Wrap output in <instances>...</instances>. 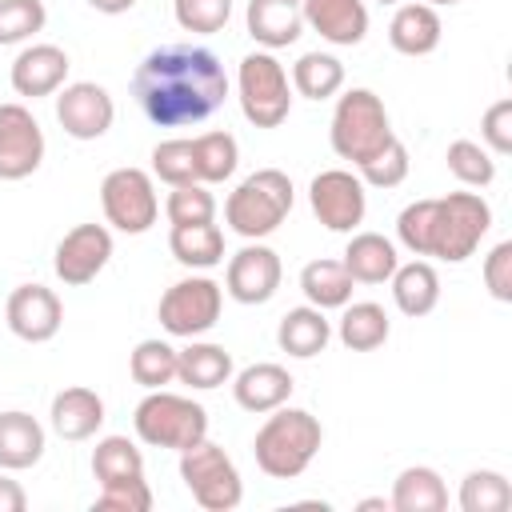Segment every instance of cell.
Masks as SVG:
<instances>
[{
    "instance_id": "11",
    "label": "cell",
    "mask_w": 512,
    "mask_h": 512,
    "mask_svg": "<svg viewBox=\"0 0 512 512\" xmlns=\"http://www.w3.org/2000/svg\"><path fill=\"white\" fill-rule=\"evenodd\" d=\"M368 184L348 168H324L308 184V204L328 232H356L368 212Z\"/></svg>"
},
{
    "instance_id": "25",
    "label": "cell",
    "mask_w": 512,
    "mask_h": 512,
    "mask_svg": "<svg viewBox=\"0 0 512 512\" xmlns=\"http://www.w3.org/2000/svg\"><path fill=\"white\" fill-rule=\"evenodd\" d=\"M176 380L196 392H212L232 380V352L212 340H192L176 352Z\"/></svg>"
},
{
    "instance_id": "31",
    "label": "cell",
    "mask_w": 512,
    "mask_h": 512,
    "mask_svg": "<svg viewBox=\"0 0 512 512\" xmlns=\"http://www.w3.org/2000/svg\"><path fill=\"white\" fill-rule=\"evenodd\" d=\"M392 324H388V312L376 304V300H356V304H344V316L336 324V336L348 352H376L384 340H388Z\"/></svg>"
},
{
    "instance_id": "1",
    "label": "cell",
    "mask_w": 512,
    "mask_h": 512,
    "mask_svg": "<svg viewBox=\"0 0 512 512\" xmlns=\"http://www.w3.org/2000/svg\"><path fill=\"white\" fill-rule=\"evenodd\" d=\"M132 92L156 128H188L224 108L228 76L216 52L200 44H160L140 60Z\"/></svg>"
},
{
    "instance_id": "34",
    "label": "cell",
    "mask_w": 512,
    "mask_h": 512,
    "mask_svg": "<svg viewBox=\"0 0 512 512\" xmlns=\"http://www.w3.org/2000/svg\"><path fill=\"white\" fill-rule=\"evenodd\" d=\"M176 352L180 348H172L168 340H140L136 348H132V356H128V372H132V380L140 384V388H164V384H172L176 380Z\"/></svg>"
},
{
    "instance_id": "38",
    "label": "cell",
    "mask_w": 512,
    "mask_h": 512,
    "mask_svg": "<svg viewBox=\"0 0 512 512\" xmlns=\"http://www.w3.org/2000/svg\"><path fill=\"white\" fill-rule=\"evenodd\" d=\"M408 164H412V160H408L404 140L392 136L376 156H368L364 164H356V176H360L364 184H372V188H396V184H404Z\"/></svg>"
},
{
    "instance_id": "46",
    "label": "cell",
    "mask_w": 512,
    "mask_h": 512,
    "mask_svg": "<svg viewBox=\"0 0 512 512\" xmlns=\"http://www.w3.org/2000/svg\"><path fill=\"white\" fill-rule=\"evenodd\" d=\"M24 508H28V496H24L20 480L4 476V468H0V512H24Z\"/></svg>"
},
{
    "instance_id": "14",
    "label": "cell",
    "mask_w": 512,
    "mask_h": 512,
    "mask_svg": "<svg viewBox=\"0 0 512 512\" xmlns=\"http://www.w3.org/2000/svg\"><path fill=\"white\" fill-rule=\"evenodd\" d=\"M56 120L72 140H100L116 120V104L104 84L76 80L56 92Z\"/></svg>"
},
{
    "instance_id": "7",
    "label": "cell",
    "mask_w": 512,
    "mask_h": 512,
    "mask_svg": "<svg viewBox=\"0 0 512 512\" xmlns=\"http://www.w3.org/2000/svg\"><path fill=\"white\" fill-rule=\"evenodd\" d=\"M236 100L248 124L256 128H280L292 112V80L284 72V64L260 48L248 52L236 68Z\"/></svg>"
},
{
    "instance_id": "26",
    "label": "cell",
    "mask_w": 512,
    "mask_h": 512,
    "mask_svg": "<svg viewBox=\"0 0 512 512\" xmlns=\"http://www.w3.org/2000/svg\"><path fill=\"white\" fill-rule=\"evenodd\" d=\"M340 264L348 268V276H352L356 284H384V280L396 272L400 256H396V244H392L388 236H380V232H356V236L348 240Z\"/></svg>"
},
{
    "instance_id": "4",
    "label": "cell",
    "mask_w": 512,
    "mask_h": 512,
    "mask_svg": "<svg viewBox=\"0 0 512 512\" xmlns=\"http://www.w3.org/2000/svg\"><path fill=\"white\" fill-rule=\"evenodd\" d=\"M292 200H296V188H292L288 172H280V168H256L252 176H244L228 192L224 220H228V228L236 236L264 240V236H272L288 220Z\"/></svg>"
},
{
    "instance_id": "19",
    "label": "cell",
    "mask_w": 512,
    "mask_h": 512,
    "mask_svg": "<svg viewBox=\"0 0 512 512\" xmlns=\"http://www.w3.org/2000/svg\"><path fill=\"white\" fill-rule=\"evenodd\" d=\"M296 380L284 364H272V360H260V364H248L232 376V396L244 412H272L280 404H288Z\"/></svg>"
},
{
    "instance_id": "21",
    "label": "cell",
    "mask_w": 512,
    "mask_h": 512,
    "mask_svg": "<svg viewBox=\"0 0 512 512\" xmlns=\"http://www.w3.org/2000/svg\"><path fill=\"white\" fill-rule=\"evenodd\" d=\"M248 36L276 52V48H288L304 36V12H300V0H248Z\"/></svg>"
},
{
    "instance_id": "44",
    "label": "cell",
    "mask_w": 512,
    "mask_h": 512,
    "mask_svg": "<svg viewBox=\"0 0 512 512\" xmlns=\"http://www.w3.org/2000/svg\"><path fill=\"white\" fill-rule=\"evenodd\" d=\"M480 140L492 156H508L512 152V100H496L484 108L480 116Z\"/></svg>"
},
{
    "instance_id": "6",
    "label": "cell",
    "mask_w": 512,
    "mask_h": 512,
    "mask_svg": "<svg viewBox=\"0 0 512 512\" xmlns=\"http://www.w3.org/2000/svg\"><path fill=\"white\" fill-rule=\"evenodd\" d=\"M132 428L148 448H172L184 452L192 444H200L208 436V412L204 404H196L192 396H176L164 388H152L136 412H132Z\"/></svg>"
},
{
    "instance_id": "23",
    "label": "cell",
    "mask_w": 512,
    "mask_h": 512,
    "mask_svg": "<svg viewBox=\"0 0 512 512\" xmlns=\"http://www.w3.org/2000/svg\"><path fill=\"white\" fill-rule=\"evenodd\" d=\"M40 456H44V424L20 408L0 412V468L24 472L40 464Z\"/></svg>"
},
{
    "instance_id": "10",
    "label": "cell",
    "mask_w": 512,
    "mask_h": 512,
    "mask_svg": "<svg viewBox=\"0 0 512 512\" xmlns=\"http://www.w3.org/2000/svg\"><path fill=\"white\" fill-rule=\"evenodd\" d=\"M220 308H224V288L212 280V276H184L176 280L164 296H160V328L168 336H184V340H196L204 336L208 328H216L220 320Z\"/></svg>"
},
{
    "instance_id": "3",
    "label": "cell",
    "mask_w": 512,
    "mask_h": 512,
    "mask_svg": "<svg viewBox=\"0 0 512 512\" xmlns=\"http://www.w3.org/2000/svg\"><path fill=\"white\" fill-rule=\"evenodd\" d=\"M324 444V428L312 412L304 408H272L268 420L260 424L256 440H252V456H256V468L272 480H296L320 452Z\"/></svg>"
},
{
    "instance_id": "35",
    "label": "cell",
    "mask_w": 512,
    "mask_h": 512,
    "mask_svg": "<svg viewBox=\"0 0 512 512\" xmlns=\"http://www.w3.org/2000/svg\"><path fill=\"white\" fill-rule=\"evenodd\" d=\"M92 476L100 484H112L124 476H144V452L128 436H100L92 448Z\"/></svg>"
},
{
    "instance_id": "22",
    "label": "cell",
    "mask_w": 512,
    "mask_h": 512,
    "mask_svg": "<svg viewBox=\"0 0 512 512\" xmlns=\"http://www.w3.org/2000/svg\"><path fill=\"white\" fill-rule=\"evenodd\" d=\"M444 36V24H440V12L424 0H412V4H400L388 20V44L400 52V56H428L436 52Z\"/></svg>"
},
{
    "instance_id": "27",
    "label": "cell",
    "mask_w": 512,
    "mask_h": 512,
    "mask_svg": "<svg viewBox=\"0 0 512 512\" xmlns=\"http://www.w3.org/2000/svg\"><path fill=\"white\" fill-rule=\"evenodd\" d=\"M392 284V300L404 316H428L436 304H440V276L428 260H408V264H396V272L388 276Z\"/></svg>"
},
{
    "instance_id": "32",
    "label": "cell",
    "mask_w": 512,
    "mask_h": 512,
    "mask_svg": "<svg viewBox=\"0 0 512 512\" xmlns=\"http://www.w3.org/2000/svg\"><path fill=\"white\" fill-rule=\"evenodd\" d=\"M292 88L304 100H332L344 88V64L332 52H304L292 64Z\"/></svg>"
},
{
    "instance_id": "47",
    "label": "cell",
    "mask_w": 512,
    "mask_h": 512,
    "mask_svg": "<svg viewBox=\"0 0 512 512\" xmlns=\"http://www.w3.org/2000/svg\"><path fill=\"white\" fill-rule=\"evenodd\" d=\"M96 12H104V16H120V12H128L136 0H88Z\"/></svg>"
},
{
    "instance_id": "15",
    "label": "cell",
    "mask_w": 512,
    "mask_h": 512,
    "mask_svg": "<svg viewBox=\"0 0 512 512\" xmlns=\"http://www.w3.org/2000/svg\"><path fill=\"white\" fill-rule=\"evenodd\" d=\"M108 260H112V232L104 224H76L56 244L52 268L68 288H80V284H92Z\"/></svg>"
},
{
    "instance_id": "8",
    "label": "cell",
    "mask_w": 512,
    "mask_h": 512,
    "mask_svg": "<svg viewBox=\"0 0 512 512\" xmlns=\"http://www.w3.org/2000/svg\"><path fill=\"white\" fill-rule=\"evenodd\" d=\"M180 480L204 512H232L244 500V480L236 460L208 436L180 452Z\"/></svg>"
},
{
    "instance_id": "30",
    "label": "cell",
    "mask_w": 512,
    "mask_h": 512,
    "mask_svg": "<svg viewBox=\"0 0 512 512\" xmlns=\"http://www.w3.org/2000/svg\"><path fill=\"white\" fill-rule=\"evenodd\" d=\"M352 276L340 260H308L300 268V292L312 308L328 312V308H344L352 300Z\"/></svg>"
},
{
    "instance_id": "49",
    "label": "cell",
    "mask_w": 512,
    "mask_h": 512,
    "mask_svg": "<svg viewBox=\"0 0 512 512\" xmlns=\"http://www.w3.org/2000/svg\"><path fill=\"white\" fill-rule=\"evenodd\" d=\"M424 4H432V8H448V4H460V0H424Z\"/></svg>"
},
{
    "instance_id": "13",
    "label": "cell",
    "mask_w": 512,
    "mask_h": 512,
    "mask_svg": "<svg viewBox=\"0 0 512 512\" xmlns=\"http://www.w3.org/2000/svg\"><path fill=\"white\" fill-rule=\"evenodd\" d=\"M40 160H44L40 120L16 100L0 104V180H24L40 168Z\"/></svg>"
},
{
    "instance_id": "2",
    "label": "cell",
    "mask_w": 512,
    "mask_h": 512,
    "mask_svg": "<svg viewBox=\"0 0 512 512\" xmlns=\"http://www.w3.org/2000/svg\"><path fill=\"white\" fill-rule=\"evenodd\" d=\"M492 228V208L480 192H448L440 200H412L396 216V240L412 256L464 264Z\"/></svg>"
},
{
    "instance_id": "17",
    "label": "cell",
    "mask_w": 512,
    "mask_h": 512,
    "mask_svg": "<svg viewBox=\"0 0 512 512\" xmlns=\"http://www.w3.org/2000/svg\"><path fill=\"white\" fill-rule=\"evenodd\" d=\"M68 68H72V64H68V52H64V48H56V44H28V48H20V56L12 60L8 80H12V92H16V96L36 100V96L60 92L64 80H68Z\"/></svg>"
},
{
    "instance_id": "41",
    "label": "cell",
    "mask_w": 512,
    "mask_h": 512,
    "mask_svg": "<svg viewBox=\"0 0 512 512\" xmlns=\"http://www.w3.org/2000/svg\"><path fill=\"white\" fill-rule=\"evenodd\" d=\"M48 12L40 0H0V48L24 44L44 28Z\"/></svg>"
},
{
    "instance_id": "20",
    "label": "cell",
    "mask_w": 512,
    "mask_h": 512,
    "mask_svg": "<svg viewBox=\"0 0 512 512\" xmlns=\"http://www.w3.org/2000/svg\"><path fill=\"white\" fill-rule=\"evenodd\" d=\"M48 420H52V432L60 440H88L100 432L104 424V400L100 392L84 388V384H72V388H60L52 396V408H48Z\"/></svg>"
},
{
    "instance_id": "42",
    "label": "cell",
    "mask_w": 512,
    "mask_h": 512,
    "mask_svg": "<svg viewBox=\"0 0 512 512\" xmlns=\"http://www.w3.org/2000/svg\"><path fill=\"white\" fill-rule=\"evenodd\" d=\"M92 512H152V488L144 476H124V480L100 484Z\"/></svg>"
},
{
    "instance_id": "45",
    "label": "cell",
    "mask_w": 512,
    "mask_h": 512,
    "mask_svg": "<svg viewBox=\"0 0 512 512\" xmlns=\"http://www.w3.org/2000/svg\"><path fill=\"white\" fill-rule=\"evenodd\" d=\"M484 288H488L492 300H500V304L512 300V240H500V244L484 256Z\"/></svg>"
},
{
    "instance_id": "43",
    "label": "cell",
    "mask_w": 512,
    "mask_h": 512,
    "mask_svg": "<svg viewBox=\"0 0 512 512\" xmlns=\"http://www.w3.org/2000/svg\"><path fill=\"white\" fill-rule=\"evenodd\" d=\"M172 12H176V24L184 32L212 36V32H220L228 24L232 0H172Z\"/></svg>"
},
{
    "instance_id": "36",
    "label": "cell",
    "mask_w": 512,
    "mask_h": 512,
    "mask_svg": "<svg viewBox=\"0 0 512 512\" xmlns=\"http://www.w3.org/2000/svg\"><path fill=\"white\" fill-rule=\"evenodd\" d=\"M512 504V484L496 468H476L460 480V508L464 512H504Z\"/></svg>"
},
{
    "instance_id": "28",
    "label": "cell",
    "mask_w": 512,
    "mask_h": 512,
    "mask_svg": "<svg viewBox=\"0 0 512 512\" xmlns=\"http://www.w3.org/2000/svg\"><path fill=\"white\" fill-rule=\"evenodd\" d=\"M388 504H392V512H444L448 508V488H444L436 468L412 464L396 476Z\"/></svg>"
},
{
    "instance_id": "33",
    "label": "cell",
    "mask_w": 512,
    "mask_h": 512,
    "mask_svg": "<svg viewBox=\"0 0 512 512\" xmlns=\"http://www.w3.org/2000/svg\"><path fill=\"white\" fill-rule=\"evenodd\" d=\"M192 164L200 184H220L236 172L240 164V144L232 132H200L192 140Z\"/></svg>"
},
{
    "instance_id": "48",
    "label": "cell",
    "mask_w": 512,
    "mask_h": 512,
    "mask_svg": "<svg viewBox=\"0 0 512 512\" xmlns=\"http://www.w3.org/2000/svg\"><path fill=\"white\" fill-rule=\"evenodd\" d=\"M360 508H364V512H368V508H384V512H388L392 504H388L384 496H372V500H360Z\"/></svg>"
},
{
    "instance_id": "5",
    "label": "cell",
    "mask_w": 512,
    "mask_h": 512,
    "mask_svg": "<svg viewBox=\"0 0 512 512\" xmlns=\"http://www.w3.org/2000/svg\"><path fill=\"white\" fill-rule=\"evenodd\" d=\"M392 136H396V132H392V120H388V108H384V100H380L372 88H348L344 96H336L332 124H328V140H332V152H336L340 160L364 164V160L376 156Z\"/></svg>"
},
{
    "instance_id": "9",
    "label": "cell",
    "mask_w": 512,
    "mask_h": 512,
    "mask_svg": "<svg viewBox=\"0 0 512 512\" xmlns=\"http://www.w3.org/2000/svg\"><path fill=\"white\" fill-rule=\"evenodd\" d=\"M100 208H104V220L116 228V232H128V236H140L156 224L160 216V196H156V184H152V172L144 168H112L104 180H100Z\"/></svg>"
},
{
    "instance_id": "16",
    "label": "cell",
    "mask_w": 512,
    "mask_h": 512,
    "mask_svg": "<svg viewBox=\"0 0 512 512\" xmlns=\"http://www.w3.org/2000/svg\"><path fill=\"white\" fill-rule=\"evenodd\" d=\"M4 320H8L12 336H20L28 344H48L64 324V304L44 284H20V288H12L8 304H4Z\"/></svg>"
},
{
    "instance_id": "18",
    "label": "cell",
    "mask_w": 512,
    "mask_h": 512,
    "mask_svg": "<svg viewBox=\"0 0 512 512\" xmlns=\"http://www.w3.org/2000/svg\"><path fill=\"white\" fill-rule=\"evenodd\" d=\"M304 28L320 32V40L336 48H352L368 36V4L364 0H300Z\"/></svg>"
},
{
    "instance_id": "40",
    "label": "cell",
    "mask_w": 512,
    "mask_h": 512,
    "mask_svg": "<svg viewBox=\"0 0 512 512\" xmlns=\"http://www.w3.org/2000/svg\"><path fill=\"white\" fill-rule=\"evenodd\" d=\"M152 176H156V180H164L168 188H176V184H196L192 140H184V136L160 140V144L152 148Z\"/></svg>"
},
{
    "instance_id": "37",
    "label": "cell",
    "mask_w": 512,
    "mask_h": 512,
    "mask_svg": "<svg viewBox=\"0 0 512 512\" xmlns=\"http://www.w3.org/2000/svg\"><path fill=\"white\" fill-rule=\"evenodd\" d=\"M444 160H448V172H452L464 188H488V184L496 180V160H492V152H488L484 144H476V140H452L448 152H444Z\"/></svg>"
},
{
    "instance_id": "29",
    "label": "cell",
    "mask_w": 512,
    "mask_h": 512,
    "mask_svg": "<svg viewBox=\"0 0 512 512\" xmlns=\"http://www.w3.org/2000/svg\"><path fill=\"white\" fill-rule=\"evenodd\" d=\"M168 248L176 256V264H184L192 272L224 264V232L212 220H204V224H172Z\"/></svg>"
},
{
    "instance_id": "12",
    "label": "cell",
    "mask_w": 512,
    "mask_h": 512,
    "mask_svg": "<svg viewBox=\"0 0 512 512\" xmlns=\"http://www.w3.org/2000/svg\"><path fill=\"white\" fill-rule=\"evenodd\" d=\"M280 276H284V264H280L276 248H268L260 240H248L240 252L228 256L224 292L236 304H268L280 288Z\"/></svg>"
},
{
    "instance_id": "50",
    "label": "cell",
    "mask_w": 512,
    "mask_h": 512,
    "mask_svg": "<svg viewBox=\"0 0 512 512\" xmlns=\"http://www.w3.org/2000/svg\"><path fill=\"white\" fill-rule=\"evenodd\" d=\"M376 4H400V0H376Z\"/></svg>"
},
{
    "instance_id": "39",
    "label": "cell",
    "mask_w": 512,
    "mask_h": 512,
    "mask_svg": "<svg viewBox=\"0 0 512 512\" xmlns=\"http://www.w3.org/2000/svg\"><path fill=\"white\" fill-rule=\"evenodd\" d=\"M164 216L168 224H204L216 220V196L208 192V184H176L164 200Z\"/></svg>"
},
{
    "instance_id": "24",
    "label": "cell",
    "mask_w": 512,
    "mask_h": 512,
    "mask_svg": "<svg viewBox=\"0 0 512 512\" xmlns=\"http://www.w3.org/2000/svg\"><path fill=\"white\" fill-rule=\"evenodd\" d=\"M328 340H332V324H328V316H324L320 308H312V304L288 308V312L280 316V324H276V344H280L288 356H296V360L320 356V352L328 348Z\"/></svg>"
}]
</instances>
